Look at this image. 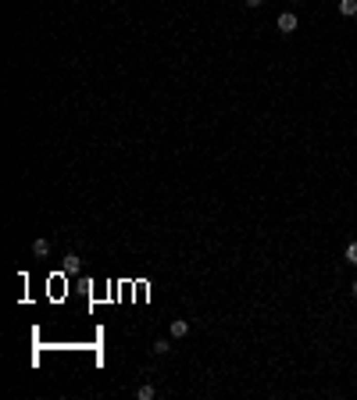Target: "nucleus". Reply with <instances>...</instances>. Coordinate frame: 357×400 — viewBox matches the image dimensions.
<instances>
[{
  "instance_id": "1",
  "label": "nucleus",
  "mask_w": 357,
  "mask_h": 400,
  "mask_svg": "<svg viewBox=\"0 0 357 400\" xmlns=\"http://www.w3.org/2000/svg\"><path fill=\"white\" fill-rule=\"evenodd\" d=\"M279 32H286V36L296 32V14H293V11H283V14H279Z\"/></svg>"
},
{
  "instance_id": "2",
  "label": "nucleus",
  "mask_w": 357,
  "mask_h": 400,
  "mask_svg": "<svg viewBox=\"0 0 357 400\" xmlns=\"http://www.w3.org/2000/svg\"><path fill=\"white\" fill-rule=\"evenodd\" d=\"M186 332H190V325H186L182 318H175V321H172V339H182Z\"/></svg>"
},
{
  "instance_id": "3",
  "label": "nucleus",
  "mask_w": 357,
  "mask_h": 400,
  "mask_svg": "<svg viewBox=\"0 0 357 400\" xmlns=\"http://www.w3.org/2000/svg\"><path fill=\"white\" fill-rule=\"evenodd\" d=\"M340 14H343V18H354L357 14V0H340Z\"/></svg>"
},
{
  "instance_id": "4",
  "label": "nucleus",
  "mask_w": 357,
  "mask_h": 400,
  "mask_svg": "<svg viewBox=\"0 0 357 400\" xmlns=\"http://www.w3.org/2000/svg\"><path fill=\"white\" fill-rule=\"evenodd\" d=\"M154 393H157V390H154L150 383H143L140 390H136V400H154Z\"/></svg>"
},
{
  "instance_id": "5",
  "label": "nucleus",
  "mask_w": 357,
  "mask_h": 400,
  "mask_svg": "<svg viewBox=\"0 0 357 400\" xmlns=\"http://www.w3.org/2000/svg\"><path fill=\"white\" fill-rule=\"evenodd\" d=\"M32 254H36V257H47V254H50V243H47V240H36V243H32Z\"/></svg>"
},
{
  "instance_id": "6",
  "label": "nucleus",
  "mask_w": 357,
  "mask_h": 400,
  "mask_svg": "<svg viewBox=\"0 0 357 400\" xmlns=\"http://www.w3.org/2000/svg\"><path fill=\"white\" fill-rule=\"evenodd\" d=\"M75 268H79V257L68 254V257H65V272H75Z\"/></svg>"
},
{
  "instance_id": "7",
  "label": "nucleus",
  "mask_w": 357,
  "mask_h": 400,
  "mask_svg": "<svg viewBox=\"0 0 357 400\" xmlns=\"http://www.w3.org/2000/svg\"><path fill=\"white\" fill-rule=\"evenodd\" d=\"M168 350H172V343H164V339L154 343V354H168Z\"/></svg>"
},
{
  "instance_id": "8",
  "label": "nucleus",
  "mask_w": 357,
  "mask_h": 400,
  "mask_svg": "<svg viewBox=\"0 0 357 400\" xmlns=\"http://www.w3.org/2000/svg\"><path fill=\"white\" fill-rule=\"evenodd\" d=\"M347 261H350V264H357V243H350V246H347Z\"/></svg>"
},
{
  "instance_id": "9",
  "label": "nucleus",
  "mask_w": 357,
  "mask_h": 400,
  "mask_svg": "<svg viewBox=\"0 0 357 400\" xmlns=\"http://www.w3.org/2000/svg\"><path fill=\"white\" fill-rule=\"evenodd\" d=\"M261 4H265V0H247V7H261Z\"/></svg>"
},
{
  "instance_id": "10",
  "label": "nucleus",
  "mask_w": 357,
  "mask_h": 400,
  "mask_svg": "<svg viewBox=\"0 0 357 400\" xmlns=\"http://www.w3.org/2000/svg\"><path fill=\"white\" fill-rule=\"evenodd\" d=\"M354 297H357V282H354Z\"/></svg>"
},
{
  "instance_id": "11",
  "label": "nucleus",
  "mask_w": 357,
  "mask_h": 400,
  "mask_svg": "<svg viewBox=\"0 0 357 400\" xmlns=\"http://www.w3.org/2000/svg\"><path fill=\"white\" fill-rule=\"evenodd\" d=\"M293 4H300V0H293Z\"/></svg>"
}]
</instances>
